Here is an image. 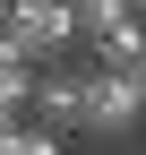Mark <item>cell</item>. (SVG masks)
Here are the masks:
<instances>
[{"label": "cell", "mask_w": 146, "mask_h": 155, "mask_svg": "<svg viewBox=\"0 0 146 155\" xmlns=\"http://www.w3.org/2000/svg\"><path fill=\"white\" fill-rule=\"evenodd\" d=\"M26 121L52 129V138H78V121H86V61H69V69H34V86H26Z\"/></svg>", "instance_id": "cell-3"}, {"label": "cell", "mask_w": 146, "mask_h": 155, "mask_svg": "<svg viewBox=\"0 0 146 155\" xmlns=\"http://www.w3.org/2000/svg\"><path fill=\"white\" fill-rule=\"evenodd\" d=\"M129 78H138V104H146V61H138V69H129Z\"/></svg>", "instance_id": "cell-6"}, {"label": "cell", "mask_w": 146, "mask_h": 155, "mask_svg": "<svg viewBox=\"0 0 146 155\" xmlns=\"http://www.w3.org/2000/svg\"><path fill=\"white\" fill-rule=\"evenodd\" d=\"M0 35L17 43L26 69H69L78 61V17H69V0H9V9H0Z\"/></svg>", "instance_id": "cell-1"}, {"label": "cell", "mask_w": 146, "mask_h": 155, "mask_svg": "<svg viewBox=\"0 0 146 155\" xmlns=\"http://www.w3.org/2000/svg\"><path fill=\"white\" fill-rule=\"evenodd\" d=\"M138 121H146L138 78H120V69H95V61H86V121H78V138H129Z\"/></svg>", "instance_id": "cell-2"}, {"label": "cell", "mask_w": 146, "mask_h": 155, "mask_svg": "<svg viewBox=\"0 0 146 155\" xmlns=\"http://www.w3.org/2000/svg\"><path fill=\"white\" fill-rule=\"evenodd\" d=\"M0 9H9V0H0Z\"/></svg>", "instance_id": "cell-8"}, {"label": "cell", "mask_w": 146, "mask_h": 155, "mask_svg": "<svg viewBox=\"0 0 146 155\" xmlns=\"http://www.w3.org/2000/svg\"><path fill=\"white\" fill-rule=\"evenodd\" d=\"M69 17H78V52H95L112 26H129V9H120V0H69Z\"/></svg>", "instance_id": "cell-4"}, {"label": "cell", "mask_w": 146, "mask_h": 155, "mask_svg": "<svg viewBox=\"0 0 146 155\" xmlns=\"http://www.w3.org/2000/svg\"><path fill=\"white\" fill-rule=\"evenodd\" d=\"M120 9H129V17H146V0H120Z\"/></svg>", "instance_id": "cell-7"}, {"label": "cell", "mask_w": 146, "mask_h": 155, "mask_svg": "<svg viewBox=\"0 0 146 155\" xmlns=\"http://www.w3.org/2000/svg\"><path fill=\"white\" fill-rule=\"evenodd\" d=\"M0 155H69V138H52V129H34V121H17V138L0 147Z\"/></svg>", "instance_id": "cell-5"}]
</instances>
